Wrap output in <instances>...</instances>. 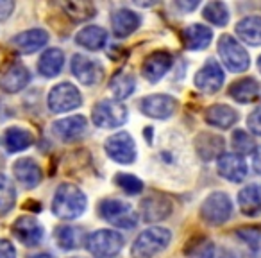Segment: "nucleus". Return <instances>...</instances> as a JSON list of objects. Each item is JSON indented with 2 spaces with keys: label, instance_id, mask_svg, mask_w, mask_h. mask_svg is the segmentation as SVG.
Masks as SVG:
<instances>
[{
  "label": "nucleus",
  "instance_id": "nucleus-1",
  "mask_svg": "<svg viewBox=\"0 0 261 258\" xmlns=\"http://www.w3.org/2000/svg\"><path fill=\"white\" fill-rule=\"evenodd\" d=\"M86 210V196L73 185H61L56 190L52 212L61 219H77Z\"/></svg>",
  "mask_w": 261,
  "mask_h": 258
},
{
  "label": "nucleus",
  "instance_id": "nucleus-2",
  "mask_svg": "<svg viewBox=\"0 0 261 258\" xmlns=\"http://www.w3.org/2000/svg\"><path fill=\"white\" fill-rule=\"evenodd\" d=\"M172 235L167 228H149L147 231L140 233L130 247L133 258H152L170 244Z\"/></svg>",
  "mask_w": 261,
  "mask_h": 258
},
{
  "label": "nucleus",
  "instance_id": "nucleus-3",
  "mask_svg": "<svg viewBox=\"0 0 261 258\" xmlns=\"http://www.w3.org/2000/svg\"><path fill=\"white\" fill-rule=\"evenodd\" d=\"M98 214L104 221L116 228L130 229L138 224V215L133 206L118 199H104L98 204Z\"/></svg>",
  "mask_w": 261,
  "mask_h": 258
},
{
  "label": "nucleus",
  "instance_id": "nucleus-4",
  "mask_svg": "<svg viewBox=\"0 0 261 258\" xmlns=\"http://www.w3.org/2000/svg\"><path fill=\"white\" fill-rule=\"evenodd\" d=\"M86 247L97 258H113L122 251L123 237L113 229H98L86 239Z\"/></svg>",
  "mask_w": 261,
  "mask_h": 258
},
{
  "label": "nucleus",
  "instance_id": "nucleus-5",
  "mask_svg": "<svg viewBox=\"0 0 261 258\" xmlns=\"http://www.w3.org/2000/svg\"><path fill=\"white\" fill-rule=\"evenodd\" d=\"M232 214V203L227 194L224 192H213L206 197V201L200 206V217L204 222L211 226H220L231 217Z\"/></svg>",
  "mask_w": 261,
  "mask_h": 258
},
{
  "label": "nucleus",
  "instance_id": "nucleus-6",
  "mask_svg": "<svg viewBox=\"0 0 261 258\" xmlns=\"http://www.w3.org/2000/svg\"><path fill=\"white\" fill-rule=\"evenodd\" d=\"M218 54H220L224 65L227 66V70H231V72H245L250 65L247 51L229 34H224L218 40Z\"/></svg>",
  "mask_w": 261,
  "mask_h": 258
},
{
  "label": "nucleus",
  "instance_id": "nucleus-7",
  "mask_svg": "<svg viewBox=\"0 0 261 258\" xmlns=\"http://www.w3.org/2000/svg\"><path fill=\"white\" fill-rule=\"evenodd\" d=\"M91 119H93L95 126L104 127V129L120 127V126H123L127 120V108L122 104V102L102 101L93 106Z\"/></svg>",
  "mask_w": 261,
  "mask_h": 258
},
{
  "label": "nucleus",
  "instance_id": "nucleus-8",
  "mask_svg": "<svg viewBox=\"0 0 261 258\" xmlns=\"http://www.w3.org/2000/svg\"><path fill=\"white\" fill-rule=\"evenodd\" d=\"M81 102H83L81 91L70 83L58 84V86L52 88L50 93H48V108L54 113L72 111V109L79 108Z\"/></svg>",
  "mask_w": 261,
  "mask_h": 258
},
{
  "label": "nucleus",
  "instance_id": "nucleus-9",
  "mask_svg": "<svg viewBox=\"0 0 261 258\" xmlns=\"http://www.w3.org/2000/svg\"><path fill=\"white\" fill-rule=\"evenodd\" d=\"M104 149L113 161H118L123 165L133 163L136 158V144L133 136L127 133H116L111 138H108Z\"/></svg>",
  "mask_w": 261,
  "mask_h": 258
},
{
  "label": "nucleus",
  "instance_id": "nucleus-10",
  "mask_svg": "<svg viewBox=\"0 0 261 258\" xmlns=\"http://www.w3.org/2000/svg\"><path fill=\"white\" fill-rule=\"evenodd\" d=\"M13 235L23 244V246H38L43 239V226L36 221L33 215H22L15 221L11 228Z\"/></svg>",
  "mask_w": 261,
  "mask_h": 258
},
{
  "label": "nucleus",
  "instance_id": "nucleus-11",
  "mask_svg": "<svg viewBox=\"0 0 261 258\" xmlns=\"http://www.w3.org/2000/svg\"><path fill=\"white\" fill-rule=\"evenodd\" d=\"M140 109L143 111V115L150 119H168L177 111V101L165 93L149 95L142 101Z\"/></svg>",
  "mask_w": 261,
  "mask_h": 258
},
{
  "label": "nucleus",
  "instance_id": "nucleus-12",
  "mask_svg": "<svg viewBox=\"0 0 261 258\" xmlns=\"http://www.w3.org/2000/svg\"><path fill=\"white\" fill-rule=\"evenodd\" d=\"M224 84V72L215 59H207L195 76V86L204 93H217Z\"/></svg>",
  "mask_w": 261,
  "mask_h": 258
},
{
  "label": "nucleus",
  "instance_id": "nucleus-13",
  "mask_svg": "<svg viewBox=\"0 0 261 258\" xmlns=\"http://www.w3.org/2000/svg\"><path fill=\"white\" fill-rule=\"evenodd\" d=\"M172 66V54L167 51H156L147 56L142 65V74L149 83H158Z\"/></svg>",
  "mask_w": 261,
  "mask_h": 258
},
{
  "label": "nucleus",
  "instance_id": "nucleus-14",
  "mask_svg": "<svg viewBox=\"0 0 261 258\" xmlns=\"http://www.w3.org/2000/svg\"><path fill=\"white\" fill-rule=\"evenodd\" d=\"M86 119L83 115H73V116H66V119H61L58 122H54L52 126V131L58 136L61 142H75L86 131Z\"/></svg>",
  "mask_w": 261,
  "mask_h": 258
},
{
  "label": "nucleus",
  "instance_id": "nucleus-15",
  "mask_svg": "<svg viewBox=\"0 0 261 258\" xmlns=\"http://www.w3.org/2000/svg\"><path fill=\"white\" fill-rule=\"evenodd\" d=\"M140 210H142L143 221L147 222L165 221L172 214V201L165 196H160V194H152V196H147L142 201Z\"/></svg>",
  "mask_w": 261,
  "mask_h": 258
},
{
  "label": "nucleus",
  "instance_id": "nucleus-16",
  "mask_svg": "<svg viewBox=\"0 0 261 258\" xmlns=\"http://www.w3.org/2000/svg\"><path fill=\"white\" fill-rule=\"evenodd\" d=\"M72 74L86 86H93V84L100 83L102 79V66L97 61L86 58V56H73L72 59Z\"/></svg>",
  "mask_w": 261,
  "mask_h": 258
},
{
  "label": "nucleus",
  "instance_id": "nucleus-17",
  "mask_svg": "<svg viewBox=\"0 0 261 258\" xmlns=\"http://www.w3.org/2000/svg\"><path fill=\"white\" fill-rule=\"evenodd\" d=\"M29 81H31L29 70L20 61H15L11 63V66L6 70L2 79H0V88L4 91H8V93H16V91L23 90L29 84Z\"/></svg>",
  "mask_w": 261,
  "mask_h": 258
},
{
  "label": "nucleus",
  "instance_id": "nucleus-18",
  "mask_svg": "<svg viewBox=\"0 0 261 258\" xmlns=\"http://www.w3.org/2000/svg\"><path fill=\"white\" fill-rule=\"evenodd\" d=\"M217 169L222 178H225L227 181L232 183L243 181L247 176V165L243 161V158H240L238 154H222L218 158Z\"/></svg>",
  "mask_w": 261,
  "mask_h": 258
},
{
  "label": "nucleus",
  "instance_id": "nucleus-19",
  "mask_svg": "<svg viewBox=\"0 0 261 258\" xmlns=\"http://www.w3.org/2000/svg\"><path fill=\"white\" fill-rule=\"evenodd\" d=\"M13 47L22 54H33L48 43V34L43 29H31L13 38Z\"/></svg>",
  "mask_w": 261,
  "mask_h": 258
},
{
  "label": "nucleus",
  "instance_id": "nucleus-20",
  "mask_svg": "<svg viewBox=\"0 0 261 258\" xmlns=\"http://www.w3.org/2000/svg\"><path fill=\"white\" fill-rule=\"evenodd\" d=\"M13 174L27 189H34L41 181V167L33 158H20L13 165Z\"/></svg>",
  "mask_w": 261,
  "mask_h": 258
},
{
  "label": "nucleus",
  "instance_id": "nucleus-21",
  "mask_svg": "<svg viewBox=\"0 0 261 258\" xmlns=\"http://www.w3.org/2000/svg\"><path fill=\"white\" fill-rule=\"evenodd\" d=\"M195 149L204 161L220 158L224 153V138L213 133H200L195 138Z\"/></svg>",
  "mask_w": 261,
  "mask_h": 258
},
{
  "label": "nucleus",
  "instance_id": "nucleus-22",
  "mask_svg": "<svg viewBox=\"0 0 261 258\" xmlns=\"http://www.w3.org/2000/svg\"><path fill=\"white\" fill-rule=\"evenodd\" d=\"M211 40H213V31L200 24H193L182 31V43L190 51H204L210 47Z\"/></svg>",
  "mask_w": 261,
  "mask_h": 258
},
{
  "label": "nucleus",
  "instance_id": "nucleus-23",
  "mask_svg": "<svg viewBox=\"0 0 261 258\" xmlns=\"http://www.w3.org/2000/svg\"><path fill=\"white\" fill-rule=\"evenodd\" d=\"M140 22H142L140 16L130 9H118L111 16L113 33L118 38H127L129 34H133L140 27Z\"/></svg>",
  "mask_w": 261,
  "mask_h": 258
},
{
  "label": "nucleus",
  "instance_id": "nucleus-24",
  "mask_svg": "<svg viewBox=\"0 0 261 258\" xmlns=\"http://www.w3.org/2000/svg\"><path fill=\"white\" fill-rule=\"evenodd\" d=\"M204 119H206V122L210 126L220 127V129H229L238 120V113L227 104H213L206 109Z\"/></svg>",
  "mask_w": 261,
  "mask_h": 258
},
{
  "label": "nucleus",
  "instance_id": "nucleus-25",
  "mask_svg": "<svg viewBox=\"0 0 261 258\" xmlns=\"http://www.w3.org/2000/svg\"><path fill=\"white\" fill-rule=\"evenodd\" d=\"M34 142L33 135L22 127H11V129H6L0 144L4 146V149L8 153H20V151H25L27 147H31Z\"/></svg>",
  "mask_w": 261,
  "mask_h": 258
},
{
  "label": "nucleus",
  "instance_id": "nucleus-26",
  "mask_svg": "<svg viewBox=\"0 0 261 258\" xmlns=\"http://www.w3.org/2000/svg\"><path fill=\"white\" fill-rule=\"evenodd\" d=\"M238 206L243 215L254 217L261 214V185H249L238 194Z\"/></svg>",
  "mask_w": 261,
  "mask_h": 258
},
{
  "label": "nucleus",
  "instance_id": "nucleus-27",
  "mask_svg": "<svg viewBox=\"0 0 261 258\" xmlns=\"http://www.w3.org/2000/svg\"><path fill=\"white\" fill-rule=\"evenodd\" d=\"M236 34L243 43L252 47L261 45V16H247L236 24Z\"/></svg>",
  "mask_w": 261,
  "mask_h": 258
},
{
  "label": "nucleus",
  "instance_id": "nucleus-28",
  "mask_svg": "<svg viewBox=\"0 0 261 258\" xmlns=\"http://www.w3.org/2000/svg\"><path fill=\"white\" fill-rule=\"evenodd\" d=\"M75 41L81 47L88 49V51H98V49L104 47L106 41H108V33H106L102 27L88 26L77 33Z\"/></svg>",
  "mask_w": 261,
  "mask_h": 258
},
{
  "label": "nucleus",
  "instance_id": "nucleus-29",
  "mask_svg": "<svg viewBox=\"0 0 261 258\" xmlns=\"http://www.w3.org/2000/svg\"><path fill=\"white\" fill-rule=\"evenodd\" d=\"M257 93H259V84H257L256 79H252V77H245V79L236 81V83H232L231 88H229V95H231L236 102H242V104L256 101Z\"/></svg>",
  "mask_w": 261,
  "mask_h": 258
},
{
  "label": "nucleus",
  "instance_id": "nucleus-30",
  "mask_svg": "<svg viewBox=\"0 0 261 258\" xmlns=\"http://www.w3.org/2000/svg\"><path fill=\"white\" fill-rule=\"evenodd\" d=\"M63 65H65V54L59 49H48L47 52H43L38 61V68L40 74L45 77H56L61 72Z\"/></svg>",
  "mask_w": 261,
  "mask_h": 258
},
{
  "label": "nucleus",
  "instance_id": "nucleus-31",
  "mask_svg": "<svg viewBox=\"0 0 261 258\" xmlns=\"http://www.w3.org/2000/svg\"><path fill=\"white\" fill-rule=\"evenodd\" d=\"M63 11L68 18L73 22H86V20L95 16V6L90 2H83V0H70V2H63Z\"/></svg>",
  "mask_w": 261,
  "mask_h": 258
},
{
  "label": "nucleus",
  "instance_id": "nucleus-32",
  "mask_svg": "<svg viewBox=\"0 0 261 258\" xmlns=\"http://www.w3.org/2000/svg\"><path fill=\"white\" fill-rule=\"evenodd\" d=\"M185 254L188 258H213L215 256V244L207 237H193L188 240L185 247Z\"/></svg>",
  "mask_w": 261,
  "mask_h": 258
},
{
  "label": "nucleus",
  "instance_id": "nucleus-33",
  "mask_svg": "<svg viewBox=\"0 0 261 258\" xmlns=\"http://www.w3.org/2000/svg\"><path fill=\"white\" fill-rule=\"evenodd\" d=\"M54 237L61 249H75L83 242V231L81 228H73V226H59Z\"/></svg>",
  "mask_w": 261,
  "mask_h": 258
},
{
  "label": "nucleus",
  "instance_id": "nucleus-34",
  "mask_svg": "<svg viewBox=\"0 0 261 258\" xmlns=\"http://www.w3.org/2000/svg\"><path fill=\"white\" fill-rule=\"evenodd\" d=\"M135 86H136V79L127 72L116 74L111 79V84H109L113 95H115V99H118V101L129 97V95L135 91Z\"/></svg>",
  "mask_w": 261,
  "mask_h": 258
},
{
  "label": "nucleus",
  "instance_id": "nucleus-35",
  "mask_svg": "<svg viewBox=\"0 0 261 258\" xmlns=\"http://www.w3.org/2000/svg\"><path fill=\"white\" fill-rule=\"evenodd\" d=\"M204 18L207 22H211L213 26H227L229 22V9L224 2H210V4L204 8Z\"/></svg>",
  "mask_w": 261,
  "mask_h": 258
},
{
  "label": "nucleus",
  "instance_id": "nucleus-36",
  "mask_svg": "<svg viewBox=\"0 0 261 258\" xmlns=\"http://www.w3.org/2000/svg\"><path fill=\"white\" fill-rule=\"evenodd\" d=\"M15 186L6 176L0 174V215H6L15 204Z\"/></svg>",
  "mask_w": 261,
  "mask_h": 258
},
{
  "label": "nucleus",
  "instance_id": "nucleus-37",
  "mask_svg": "<svg viewBox=\"0 0 261 258\" xmlns=\"http://www.w3.org/2000/svg\"><path fill=\"white\" fill-rule=\"evenodd\" d=\"M115 183L116 186L123 190L127 194H140L143 190V183L142 179H138L133 174H125V172H120V174L115 176Z\"/></svg>",
  "mask_w": 261,
  "mask_h": 258
},
{
  "label": "nucleus",
  "instance_id": "nucleus-38",
  "mask_svg": "<svg viewBox=\"0 0 261 258\" xmlns=\"http://www.w3.org/2000/svg\"><path fill=\"white\" fill-rule=\"evenodd\" d=\"M232 149L236 151L238 154H249V153H254V140L249 136V133L242 131V129H236L232 133Z\"/></svg>",
  "mask_w": 261,
  "mask_h": 258
},
{
  "label": "nucleus",
  "instance_id": "nucleus-39",
  "mask_svg": "<svg viewBox=\"0 0 261 258\" xmlns=\"http://www.w3.org/2000/svg\"><path fill=\"white\" fill-rule=\"evenodd\" d=\"M247 126H249V131L254 135L261 136V108H256L247 119Z\"/></svg>",
  "mask_w": 261,
  "mask_h": 258
},
{
  "label": "nucleus",
  "instance_id": "nucleus-40",
  "mask_svg": "<svg viewBox=\"0 0 261 258\" xmlns=\"http://www.w3.org/2000/svg\"><path fill=\"white\" fill-rule=\"evenodd\" d=\"M0 258H16L15 247L6 239H0Z\"/></svg>",
  "mask_w": 261,
  "mask_h": 258
},
{
  "label": "nucleus",
  "instance_id": "nucleus-41",
  "mask_svg": "<svg viewBox=\"0 0 261 258\" xmlns=\"http://www.w3.org/2000/svg\"><path fill=\"white\" fill-rule=\"evenodd\" d=\"M13 9H15V4L11 0H0V20L8 18L13 13Z\"/></svg>",
  "mask_w": 261,
  "mask_h": 258
},
{
  "label": "nucleus",
  "instance_id": "nucleus-42",
  "mask_svg": "<svg viewBox=\"0 0 261 258\" xmlns=\"http://www.w3.org/2000/svg\"><path fill=\"white\" fill-rule=\"evenodd\" d=\"M252 167L257 174H261V147L259 149L254 151V156H252Z\"/></svg>",
  "mask_w": 261,
  "mask_h": 258
},
{
  "label": "nucleus",
  "instance_id": "nucleus-43",
  "mask_svg": "<svg viewBox=\"0 0 261 258\" xmlns=\"http://www.w3.org/2000/svg\"><path fill=\"white\" fill-rule=\"evenodd\" d=\"M177 6L181 9H186V11H192V9H195L199 6V2L197 0H193V2H177Z\"/></svg>",
  "mask_w": 261,
  "mask_h": 258
},
{
  "label": "nucleus",
  "instance_id": "nucleus-44",
  "mask_svg": "<svg viewBox=\"0 0 261 258\" xmlns=\"http://www.w3.org/2000/svg\"><path fill=\"white\" fill-rule=\"evenodd\" d=\"M33 258H52L50 254H47V253H43V254H36V256H33Z\"/></svg>",
  "mask_w": 261,
  "mask_h": 258
},
{
  "label": "nucleus",
  "instance_id": "nucleus-45",
  "mask_svg": "<svg viewBox=\"0 0 261 258\" xmlns=\"http://www.w3.org/2000/svg\"><path fill=\"white\" fill-rule=\"evenodd\" d=\"M257 68H259V72H261V56H259V59H257Z\"/></svg>",
  "mask_w": 261,
  "mask_h": 258
}]
</instances>
